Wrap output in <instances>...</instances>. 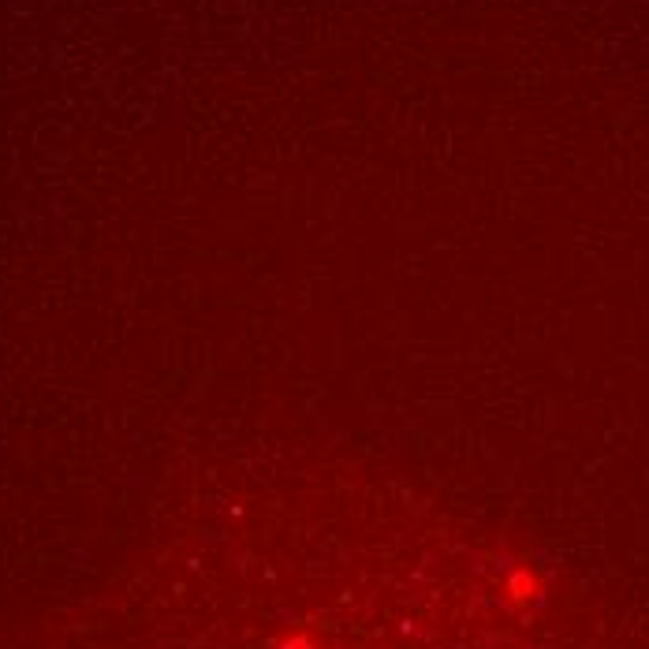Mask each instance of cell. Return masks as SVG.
<instances>
[{
  "instance_id": "6da1fadb",
  "label": "cell",
  "mask_w": 649,
  "mask_h": 649,
  "mask_svg": "<svg viewBox=\"0 0 649 649\" xmlns=\"http://www.w3.org/2000/svg\"><path fill=\"white\" fill-rule=\"evenodd\" d=\"M504 601H508L515 613H530V608L541 601V579L527 568L512 571V575L504 579Z\"/></svg>"
},
{
  "instance_id": "7a4b0ae2",
  "label": "cell",
  "mask_w": 649,
  "mask_h": 649,
  "mask_svg": "<svg viewBox=\"0 0 649 649\" xmlns=\"http://www.w3.org/2000/svg\"><path fill=\"white\" fill-rule=\"evenodd\" d=\"M276 649H318V642H314V635L307 631H292Z\"/></svg>"
}]
</instances>
